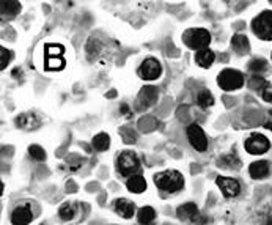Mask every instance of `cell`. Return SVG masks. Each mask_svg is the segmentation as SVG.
Segmentation results:
<instances>
[{
	"instance_id": "obj_23",
	"label": "cell",
	"mask_w": 272,
	"mask_h": 225,
	"mask_svg": "<svg viewBox=\"0 0 272 225\" xmlns=\"http://www.w3.org/2000/svg\"><path fill=\"white\" fill-rule=\"evenodd\" d=\"M219 165L225 169H239L241 167V159L234 155V153H230V155H225L219 159Z\"/></svg>"
},
{
	"instance_id": "obj_3",
	"label": "cell",
	"mask_w": 272,
	"mask_h": 225,
	"mask_svg": "<svg viewBox=\"0 0 272 225\" xmlns=\"http://www.w3.org/2000/svg\"><path fill=\"white\" fill-rule=\"evenodd\" d=\"M116 170L120 175L131 178L134 175H139L137 172L140 170V159L137 155L131 150H126L120 153V156L116 158Z\"/></svg>"
},
{
	"instance_id": "obj_16",
	"label": "cell",
	"mask_w": 272,
	"mask_h": 225,
	"mask_svg": "<svg viewBox=\"0 0 272 225\" xmlns=\"http://www.w3.org/2000/svg\"><path fill=\"white\" fill-rule=\"evenodd\" d=\"M249 173L253 180H263L269 173V162L267 161H255L250 164Z\"/></svg>"
},
{
	"instance_id": "obj_5",
	"label": "cell",
	"mask_w": 272,
	"mask_h": 225,
	"mask_svg": "<svg viewBox=\"0 0 272 225\" xmlns=\"http://www.w3.org/2000/svg\"><path fill=\"white\" fill-rule=\"evenodd\" d=\"M252 30L258 38L264 41L272 40V11H263L252 22Z\"/></svg>"
},
{
	"instance_id": "obj_30",
	"label": "cell",
	"mask_w": 272,
	"mask_h": 225,
	"mask_svg": "<svg viewBox=\"0 0 272 225\" xmlns=\"http://www.w3.org/2000/svg\"><path fill=\"white\" fill-rule=\"evenodd\" d=\"M267 84H266V80L261 77V76H253L250 80H249V87L253 88V90H259V88H264Z\"/></svg>"
},
{
	"instance_id": "obj_4",
	"label": "cell",
	"mask_w": 272,
	"mask_h": 225,
	"mask_svg": "<svg viewBox=\"0 0 272 225\" xmlns=\"http://www.w3.org/2000/svg\"><path fill=\"white\" fill-rule=\"evenodd\" d=\"M217 84L223 91L239 90L244 85V76L238 69L227 68V69L220 71V74L217 76Z\"/></svg>"
},
{
	"instance_id": "obj_6",
	"label": "cell",
	"mask_w": 272,
	"mask_h": 225,
	"mask_svg": "<svg viewBox=\"0 0 272 225\" xmlns=\"http://www.w3.org/2000/svg\"><path fill=\"white\" fill-rule=\"evenodd\" d=\"M137 74L140 76V79H144V80H156L162 74V65L158 58L148 57L140 63V66L137 69Z\"/></svg>"
},
{
	"instance_id": "obj_28",
	"label": "cell",
	"mask_w": 272,
	"mask_h": 225,
	"mask_svg": "<svg viewBox=\"0 0 272 225\" xmlns=\"http://www.w3.org/2000/svg\"><path fill=\"white\" fill-rule=\"evenodd\" d=\"M63 52H65V49L60 44H47L46 46V55L47 57H62Z\"/></svg>"
},
{
	"instance_id": "obj_10",
	"label": "cell",
	"mask_w": 272,
	"mask_h": 225,
	"mask_svg": "<svg viewBox=\"0 0 272 225\" xmlns=\"http://www.w3.org/2000/svg\"><path fill=\"white\" fill-rule=\"evenodd\" d=\"M33 211L30 203H21L18 205L13 212H11V223L13 225H29L33 220Z\"/></svg>"
},
{
	"instance_id": "obj_12",
	"label": "cell",
	"mask_w": 272,
	"mask_h": 225,
	"mask_svg": "<svg viewBox=\"0 0 272 225\" xmlns=\"http://www.w3.org/2000/svg\"><path fill=\"white\" fill-rule=\"evenodd\" d=\"M16 126L21 129H26V131H32V129H37L41 126V118L33 114V112H22L16 117L15 120Z\"/></svg>"
},
{
	"instance_id": "obj_1",
	"label": "cell",
	"mask_w": 272,
	"mask_h": 225,
	"mask_svg": "<svg viewBox=\"0 0 272 225\" xmlns=\"http://www.w3.org/2000/svg\"><path fill=\"white\" fill-rule=\"evenodd\" d=\"M155 184L161 189L162 192L167 194H176L184 187V176L181 172L170 169L164 170L155 175Z\"/></svg>"
},
{
	"instance_id": "obj_18",
	"label": "cell",
	"mask_w": 272,
	"mask_h": 225,
	"mask_svg": "<svg viewBox=\"0 0 272 225\" xmlns=\"http://www.w3.org/2000/svg\"><path fill=\"white\" fill-rule=\"evenodd\" d=\"M216 62V54L211 49H203L195 52V63L202 68H211L212 63Z\"/></svg>"
},
{
	"instance_id": "obj_15",
	"label": "cell",
	"mask_w": 272,
	"mask_h": 225,
	"mask_svg": "<svg viewBox=\"0 0 272 225\" xmlns=\"http://www.w3.org/2000/svg\"><path fill=\"white\" fill-rule=\"evenodd\" d=\"M231 47L233 51L238 54V55H245L249 54L250 51V43H249V38L245 37V35H234V37L231 38Z\"/></svg>"
},
{
	"instance_id": "obj_25",
	"label": "cell",
	"mask_w": 272,
	"mask_h": 225,
	"mask_svg": "<svg viewBox=\"0 0 272 225\" xmlns=\"http://www.w3.org/2000/svg\"><path fill=\"white\" fill-rule=\"evenodd\" d=\"M44 68L47 71H60V69H63L65 68L63 57H47Z\"/></svg>"
},
{
	"instance_id": "obj_36",
	"label": "cell",
	"mask_w": 272,
	"mask_h": 225,
	"mask_svg": "<svg viewBox=\"0 0 272 225\" xmlns=\"http://www.w3.org/2000/svg\"><path fill=\"white\" fill-rule=\"evenodd\" d=\"M41 225H46V223H41Z\"/></svg>"
},
{
	"instance_id": "obj_13",
	"label": "cell",
	"mask_w": 272,
	"mask_h": 225,
	"mask_svg": "<svg viewBox=\"0 0 272 225\" xmlns=\"http://www.w3.org/2000/svg\"><path fill=\"white\" fill-rule=\"evenodd\" d=\"M113 209H115L116 214L123 219H132L137 214L135 205L127 198H116L115 203H113Z\"/></svg>"
},
{
	"instance_id": "obj_26",
	"label": "cell",
	"mask_w": 272,
	"mask_h": 225,
	"mask_svg": "<svg viewBox=\"0 0 272 225\" xmlns=\"http://www.w3.org/2000/svg\"><path fill=\"white\" fill-rule=\"evenodd\" d=\"M249 69L252 73H255V76H259L261 73H264V71H267V62L264 58H253L249 63Z\"/></svg>"
},
{
	"instance_id": "obj_7",
	"label": "cell",
	"mask_w": 272,
	"mask_h": 225,
	"mask_svg": "<svg viewBox=\"0 0 272 225\" xmlns=\"http://www.w3.org/2000/svg\"><path fill=\"white\" fill-rule=\"evenodd\" d=\"M187 139H189V144L192 145V148H195L197 151L203 153L206 151L208 148V137L203 131V128L197 125V123H192L187 126Z\"/></svg>"
},
{
	"instance_id": "obj_22",
	"label": "cell",
	"mask_w": 272,
	"mask_h": 225,
	"mask_svg": "<svg viewBox=\"0 0 272 225\" xmlns=\"http://www.w3.org/2000/svg\"><path fill=\"white\" fill-rule=\"evenodd\" d=\"M77 214V208L74 203H63L60 206V209H58V216H60L62 220L65 222H69V220H73Z\"/></svg>"
},
{
	"instance_id": "obj_33",
	"label": "cell",
	"mask_w": 272,
	"mask_h": 225,
	"mask_svg": "<svg viewBox=\"0 0 272 225\" xmlns=\"http://www.w3.org/2000/svg\"><path fill=\"white\" fill-rule=\"evenodd\" d=\"M266 128L272 131V122H267V123H266Z\"/></svg>"
},
{
	"instance_id": "obj_27",
	"label": "cell",
	"mask_w": 272,
	"mask_h": 225,
	"mask_svg": "<svg viewBox=\"0 0 272 225\" xmlns=\"http://www.w3.org/2000/svg\"><path fill=\"white\" fill-rule=\"evenodd\" d=\"M29 155L33 158V159H37V161H44L46 159V151L43 147L40 145H30L29 147Z\"/></svg>"
},
{
	"instance_id": "obj_24",
	"label": "cell",
	"mask_w": 272,
	"mask_h": 225,
	"mask_svg": "<svg viewBox=\"0 0 272 225\" xmlns=\"http://www.w3.org/2000/svg\"><path fill=\"white\" fill-rule=\"evenodd\" d=\"M197 104L202 109H208L214 104V96H212V93L209 90H202L197 94Z\"/></svg>"
},
{
	"instance_id": "obj_21",
	"label": "cell",
	"mask_w": 272,
	"mask_h": 225,
	"mask_svg": "<svg viewBox=\"0 0 272 225\" xmlns=\"http://www.w3.org/2000/svg\"><path fill=\"white\" fill-rule=\"evenodd\" d=\"M91 145H93L94 150L99 151V153L109 150V147H110V136L105 134V133H99V134H96V136L93 137Z\"/></svg>"
},
{
	"instance_id": "obj_29",
	"label": "cell",
	"mask_w": 272,
	"mask_h": 225,
	"mask_svg": "<svg viewBox=\"0 0 272 225\" xmlns=\"http://www.w3.org/2000/svg\"><path fill=\"white\" fill-rule=\"evenodd\" d=\"M0 55H2V65H0V68L4 71L10 65L11 58H13V54H11V51L7 49V47H0Z\"/></svg>"
},
{
	"instance_id": "obj_20",
	"label": "cell",
	"mask_w": 272,
	"mask_h": 225,
	"mask_svg": "<svg viewBox=\"0 0 272 225\" xmlns=\"http://www.w3.org/2000/svg\"><path fill=\"white\" fill-rule=\"evenodd\" d=\"M0 7H2V16L5 18H13L16 15L21 13V4L19 2H15V0H2L0 2Z\"/></svg>"
},
{
	"instance_id": "obj_9",
	"label": "cell",
	"mask_w": 272,
	"mask_h": 225,
	"mask_svg": "<svg viewBox=\"0 0 272 225\" xmlns=\"http://www.w3.org/2000/svg\"><path fill=\"white\" fill-rule=\"evenodd\" d=\"M244 147L250 155H264L270 148V142L263 134H252L250 137H247Z\"/></svg>"
},
{
	"instance_id": "obj_2",
	"label": "cell",
	"mask_w": 272,
	"mask_h": 225,
	"mask_svg": "<svg viewBox=\"0 0 272 225\" xmlns=\"http://www.w3.org/2000/svg\"><path fill=\"white\" fill-rule=\"evenodd\" d=\"M183 41L187 47H191L195 52L208 49L211 43V33L206 29L197 27V29H187L183 33Z\"/></svg>"
},
{
	"instance_id": "obj_32",
	"label": "cell",
	"mask_w": 272,
	"mask_h": 225,
	"mask_svg": "<svg viewBox=\"0 0 272 225\" xmlns=\"http://www.w3.org/2000/svg\"><path fill=\"white\" fill-rule=\"evenodd\" d=\"M129 112H131V110H129V107H127L126 104H123V105H121V114L126 115V117H131L132 114H129Z\"/></svg>"
},
{
	"instance_id": "obj_17",
	"label": "cell",
	"mask_w": 272,
	"mask_h": 225,
	"mask_svg": "<svg viewBox=\"0 0 272 225\" xmlns=\"http://www.w3.org/2000/svg\"><path fill=\"white\" fill-rule=\"evenodd\" d=\"M126 187H127V191L132 194H142L147 191V180L142 175H134L131 178H127Z\"/></svg>"
},
{
	"instance_id": "obj_31",
	"label": "cell",
	"mask_w": 272,
	"mask_h": 225,
	"mask_svg": "<svg viewBox=\"0 0 272 225\" xmlns=\"http://www.w3.org/2000/svg\"><path fill=\"white\" fill-rule=\"evenodd\" d=\"M263 99L267 101V102H272V85L270 84H267L263 88Z\"/></svg>"
},
{
	"instance_id": "obj_34",
	"label": "cell",
	"mask_w": 272,
	"mask_h": 225,
	"mask_svg": "<svg viewBox=\"0 0 272 225\" xmlns=\"http://www.w3.org/2000/svg\"><path fill=\"white\" fill-rule=\"evenodd\" d=\"M266 225H272V219H270V220H269V222H267Z\"/></svg>"
},
{
	"instance_id": "obj_14",
	"label": "cell",
	"mask_w": 272,
	"mask_h": 225,
	"mask_svg": "<svg viewBox=\"0 0 272 225\" xmlns=\"http://www.w3.org/2000/svg\"><path fill=\"white\" fill-rule=\"evenodd\" d=\"M159 98V91L156 87H153V85H148V87H144L140 90L139 93V98H137V102H139V107L142 109H147L150 107V105H153Z\"/></svg>"
},
{
	"instance_id": "obj_35",
	"label": "cell",
	"mask_w": 272,
	"mask_h": 225,
	"mask_svg": "<svg viewBox=\"0 0 272 225\" xmlns=\"http://www.w3.org/2000/svg\"><path fill=\"white\" fill-rule=\"evenodd\" d=\"M270 122H272V110H270Z\"/></svg>"
},
{
	"instance_id": "obj_19",
	"label": "cell",
	"mask_w": 272,
	"mask_h": 225,
	"mask_svg": "<svg viewBox=\"0 0 272 225\" xmlns=\"http://www.w3.org/2000/svg\"><path fill=\"white\" fill-rule=\"evenodd\" d=\"M156 219V211L155 208L151 206H142L139 211H137V220L140 225H148L151 222H155Z\"/></svg>"
},
{
	"instance_id": "obj_11",
	"label": "cell",
	"mask_w": 272,
	"mask_h": 225,
	"mask_svg": "<svg viewBox=\"0 0 272 225\" xmlns=\"http://www.w3.org/2000/svg\"><path fill=\"white\" fill-rule=\"evenodd\" d=\"M217 186L220 187L222 194L225 197H238L241 194V184L236 178H228V176H217Z\"/></svg>"
},
{
	"instance_id": "obj_8",
	"label": "cell",
	"mask_w": 272,
	"mask_h": 225,
	"mask_svg": "<svg viewBox=\"0 0 272 225\" xmlns=\"http://www.w3.org/2000/svg\"><path fill=\"white\" fill-rule=\"evenodd\" d=\"M176 216H178L181 220H191V222H195L198 225H205L208 220L205 216H202L198 206L195 203H191V202L180 205L178 209H176Z\"/></svg>"
}]
</instances>
